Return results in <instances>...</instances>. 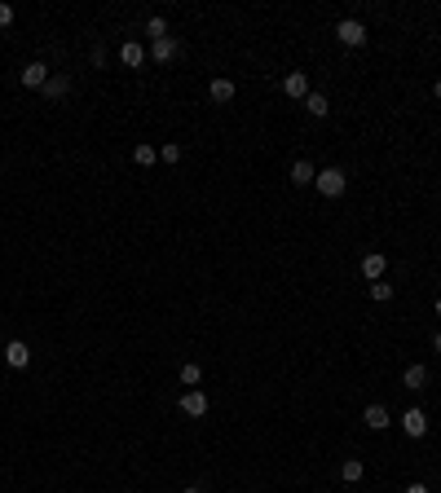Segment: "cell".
<instances>
[{
    "mask_svg": "<svg viewBox=\"0 0 441 493\" xmlns=\"http://www.w3.org/2000/svg\"><path fill=\"white\" fill-rule=\"evenodd\" d=\"M313 185H318L322 198H340L344 190H349V176H344L340 167H322V172L313 176Z\"/></svg>",
    "mask_w": 441,
    "mask_h": 493,
    "instance_id": "1",
    "label": "cell"
},
{
    "mask_svg": "<svg viewBox=\"0 0 441 493\" xmlns=\"http://www.w3.org/2000/svg\"><path fill=\"white\" fill-rule=\"evenodd\" d=\"M335 40H340L344 49H362L366 45V27L358 18H344V23H335Z\"/></svg>",
    "mask_w": 441,
    "mask_h": 493,
    "instance_id": "2",
    "label": "cell"
},
{
    "mask_svg": "<svg viewBox=\"0 0 441 493\" xmlns=\"http://www.w3.org/2000/svg\"><path fill=\"white\" fill-rule=\"evenodd\" d=\"M402 432L411 436V440H419V436H428V414L419 410V405H411V410L402 414Z\"/></svg>",
    "mask_w": 441,
    "mask_h": 493,
    "instance_id": "3",
    "label": "cell"
},
{
    "mask_svg": "<svg viewBox=\"0 0 441 493\" xmlns=\"http://www.w3.org/2000/svg\"><path fill=\"white\" fill-rule=\"evenodd\" d=\"M282 93H287L291 101H304L309 97V75H304V71H287V75H282Z\"/></svg>",
    "mask_w": 441,
    "mask_h": 493,
    "instance_id": "4",
    "label": "cell"
},
{
    "mask_svg": "<svg viewBox=\"0 0 441 493\" xmlns=\"http://www.w3.org/2000/svg\"><path fill=\"white\" fill-rule=\"evenodd\" d=\"M181 414L185 418H203L207 414V396L199 392V387H185V392H181Z\"/></svg>",
    "mask_w": 441,
    "mask_h": 493,
    "instance_id": "5",
    "label": "cell"
},
{
    "mask_svg": "<svg viewBox=\"0 0 441 493\" xmlns=\"http://www.w3.org/2000/svg\"><path fill=\"white\" fill-rule=\"evenodd\" d=\"M362 423L371 427V432H384V427H393V414H388V405L375 401V405H366V410H362Z\"/></svg>",
    "mask_w": 441,
    "mask_h": 493,
    "instance_id": "6",
    "label": "cell"
},
{
    "mask_svg": "<svg viewBox=\"0 0 441 493\" xmlns=\"http://www.w3.org/2000/svg\"><path fill=\"white\" fill-rule=\"evenodd\" d=\"M384 269H388L384 251H366V256H362V278H366V282H380Z\"/></svg>",
    "mask_w": 441,
    "mask_h": 493,
    "instance_id": "7",
    "label": "cell"
},
{
    "mask_svg": "<svg viewBox=\"0 0 441 493\" xmlns=\"http://www.w3.org/2000/svg\"><path fill=\"white\" fill-rule=\"evenodd\" d=\"M5 361L14 365V370H27V365H31V348H27L23 339H9L5 344Z\"/></svg>",
    "mask_w": 441,
    "mask_h": 493,
    "instance_id": "8",
    "label": "cell"
},
{
    "mask_svg": "<svg viewBox=\"0 0 441 493\" xmlns=\"http://www.w3.org/2000/svg\"><path fill=\"white\" fill-rule=\"evenodd\" d=\"M23 84H27V88H45V84H49V67H45V62H27V67H23Z\"/></svg>",
    "mask_w": 441,
    "mask_h": 493,
    "instance_id": "9",
    "label": "cell"
},
{
    "mask_svg": "<svg viewBox=\"0 0 441 493\" xmlns=\"http://www.w3.org/2000/svg\"><path fill=\"white\" fill-rule=\"evenodd\" d=\"M120 62H124V67H142V62H146V49L137 45V40H124V45H120Z\"/></svg>",
    "mask_w": 441,
    "mask_h": 493,
    "instance_id": "10",
    "label": "cell"
},
{
    "mask_svg": "<svg viewBox=\"0 0 441 493\" xmlns=\"http://www.w3.org/2000/svg\"><path fill=\"white\" fill-rule=\"evenodd\" d=\"M207 93H212V101H216V106H220V101H234V80L216 75L212 84H207Z\"/></svg>",
    "mask_w": 441,
    "mask_h": 493,
    "instance_id": "11",
    "label": "cell"
},
{
    "mask_svg": "<svg viewBox=\"0 0 441 493\" xmlns=\"http://www.w3.org/2000/svg\"><path fill=\"white\" fill-rule=\"evenodd\" d=\"M150 58H155V62H172V58H177V40H172V36L150 40Z\"/></svg>",
    "mask_w": 441,
    "mask_h": 493,
    "instance_id": "12",
    "label": "cell"
},
{
    "mask_svg": "<svg viewBox=\"0 0 441 493\" xmlns=\"http://www.w3.org/2000/svg\"><path fill=\"white\" fill-rule=\"evenodd\" d=\"M304 110H309L313 119H327V110H331L327 93H309V97H304Z\"/></svg>",
    "mask_w": 441,
    "mask_h": 493,
    "instance_id": "13",
    "label": "cell"
},
{
    "mask_svg": "<svg viewBox=\"0 0 441 493\" xmlns=\"http://www.w3.org/2000/svg\"><path fill=\"white\" fill-rule=\"evenodd\" d=\"M67 93H71V80L67 75H49V84H45V97L49 101H62Z\"/></svg>",
    "mask_w": 441,
    "mask_h": 493,
    "instance_id": "14",
    "label": "cell"
},
{
    "mask_svg": "<svg viewBox=\"0 0 441 493\" xmlns=\"http://www.w3.org/2000/svg\"><path fill=\"white\" fill-rule=\"evenodd\" d=\"M313 176H318V172H313L309 159H296V163H291V185H313Z\"/></svg>",
    "mask_w": 441,
    "mask_h": 493,
    "instance_id": "15",
    "label": "cell"
},
{
    "mask_svg": "<svg viewBox=\"0 0 441 493\" xmlns=\"http://www.w3.org/2000/svg\"><path fill=\"white\" fill-rule=\"evenodd\" d=\"M366 476V467H362V458H344L340 463V480H349V485H358V480Z\"/></svg>",
    "mask_w": 441,
    "mask_h": 493,
    "instance_id": "16",
    "label": "cell"
},
{
    "mask_svg": "<svg viewBox=\"0 0 441 493\" xmlns=\"http://www.w3.org/2000/svg\"><path fill=\"white\" fill-rule=\"evenodd\" d=\"M424 383H428V370H424V365H406V374H402V387H411V392H419Z\"/></svg>",
    "mask_w": 441,
    "mask_h": 493,
    "instance_id": "17",
    "label": "cell"
},
{
    "mask_svg": "<svg viewBox=\"0 0 441 493\" xmlns=\"http://www.w3.org/2000/svg\"><path fill=\"white\" fill-rule=\"evenodd\" d=\"M199 383H203V365H199V361H185V365H181V387H199Z\"/></svg>",
    "mask_w": 441,
    "mask_h": 493,
    "instance_id": "18",
    "label": "cell"
},
{
    "mask_svg": "<svg viewBox=\"0 0 441 493\" xmlns=\"http://www.w3.org/2000/svg\"><path fill=\"white\" fill-rule=\"evenodd\" d=\"M133 159H137L142 167H150L155 159H159V150H155V145H150V141H142V145H137V150H133Z\"/></svg>",
    "mask_w": 441,
    "mask_h": 493,
    "instance_id": "19",
    "label": "cell"
},
{
    "mask_svg": "<svg viewBox=\"0 0 441 493\" xmlns=\"http://www.w3.org/2000/svg\"><path fill=\"white\" fill-rule=\"evenodd\" d=\"M371 300H380V304H388V300H393V282H371Z\"/></svg>",
    "mask_w": 441,
    "mask_h": 493,
    "instance_id": "20",
    "label": "cell"
},
{
    "mask_svg": "<svg viewBox=\"0 0 441 493\" xmlns=\"http://www.w3.org/2000/svg\"><path fill=\"white\" fill-rule=\"evenodd\" d=\"M146 36H150V40H163V36H168V23H163L159 14H155L150 23H146Z\"/></svg>",
    "mask_w": 441,
    "mask_h": 493,
    "instance_id": "21",
    "label": "cell"
},
{
    "mask_svg": "<svg viewBox=\"0 0 441 493\" xmlns=\"http://www.w3.org/2000/svg\"><path fill=\"white\" fill-rule=\"evenodd\" d=\"M159 159H163V163H181V145H177V141L159 145Z\"/></svg>",
    "mask_w": 441,
    "mask_h": 493,
    "instance_id": "22",
    "label": "cell"
},
{
    "mask_svg": "<svg viewBox=\"0 0 441 493\" xmlns=\"http://www.w3.org/2000/svg\"><path fill=\"white\" fill-rule=\"evenodd\" d=\"M0 27H14V5H5V0H0Z\"/></svg>",
    "mask_w": 441,
    "mask_h": 493,
    "instance_id": "23",
    "label": "cell"
},
{
    "mask_svg": "<svg viewBox=\"0 0 441 493\" xmlns=\"http://www.w3.org/2000/svg\"><path fill=\"white\" fill-rule=\"evenodd\" d=\"M406 493H433V489H428V485H419V480H415V485H406Z\"/></svg>",
    "mask_w": 441,
    "mask_h": 493,
    "instance_id": "24",
    "label": "cell"
},
{
    "mask_svg": "<svg viewBox=\"0 0 441 493\" xmlns=\"http://www.w3.org/2000/svg\"><path fill=\"white\" fill-rule=\"evenodd\" d=\"M433 352H441V330H437V335H433Z\"/></svg>",
    "mask_w": 441,
    "mask_h": 493,
    "instance_id": "25",
    "label": "cell"
},
{
    "mask_svg": "<svg viewBox=\"0 0 441 493\" xmlns=\"http://www.w3.org/2000/svg\"><path fill=\"white\" fill-rule=\"evenodd\" d=\"M433 97H441V80H437V84H433Z\"/></svg>",
    "mask_w": 441,
    "mask_h": 493,
    "instance_id": "26",
    "label": "cell"
},
{
    "mask_svg": "<svg viewBox=\"0 0 441 493\" xmlns=\"http://www.w3.org/2000/svg\"><path fill=\"white\" fill-rule=\"evenodd\" d=\"M433 313H437V317H441V300H437V304H433Z\"/></svg>",
    "mask_w": 441,
    "mask_h": 493,
    "instance_id": "27",
    "label": "cell"
},
{
    "mask_svg": "<svg viewBox=\"0 0 441 493\" xmlns=\"http://www.w3.org/2000/svg\"><path fill=\"white\" fill-rule=\"evenodd\" d=\"M185 493H203V489H185Z\"/></svg>",
    "mask_w": 441,
    "mask_h": 493,
    "instance_id": "28",
    "label": "cell"
}]
</instances>
